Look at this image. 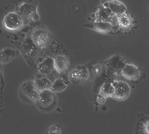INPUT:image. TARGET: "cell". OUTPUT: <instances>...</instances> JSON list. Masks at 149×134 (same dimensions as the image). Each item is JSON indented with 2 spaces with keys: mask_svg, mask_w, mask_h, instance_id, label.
<instances>
[{
  "mask_svg": "<svg viewBox=\"0 0 149 134\" xmlns=\"http://www.w3.org/2000/svg\"><path fill=\"white\" fill-rule=\"evenodd\" d=\"M29 41V40H26L22 44V49L25 55L29 58H31L33 56L34 52L35 50L33 43Z\"/></svg>",
  "mask_w": 149,
  "mask_h": 134,
  "instance_id": "16",
  "label": "cell"
},
{
  "mask_svg": "<svg viewBox=\"0 0 149 134\" xmlns=\"http://www.w3.org/2000/svg\"><path fill=\"white\" fill-rule=\"evenodd\" d=\"M37 5L35 3L22 2L18 5L16 12L26 21H37L39 16L37 11Z\"/></svg>",
  "mask_w": 149,
  "mask_h": 134,
  "instance_id": "1",
  "label": "cell"
},
{
  "mask_svg": "<svg viewBox=\"0 0 149 134\" xmlns=\"http://www.w3.org/2000/svg\"><path fill=\"white\" fill-rule=\"evenodd\" d=\"M122 73L125 77L130 80L136 79L139 77V70L133 65L126 64L122 71Z\"/></svg>",
  "mask_w": 149,
  "mask_h": 134,
  "instance_id": "9",
  "label": "cell"
},
{
  "mask_svg": "<svg viewBox=\"0 0 149 134\" xmlns=\"http://www.w3.org/2000/svg\"><path fill=\"white\" fill-rule=\"evenodd\" d=\"M145 129L146 133L149 134V122L145 125Z\"/></svg>",
  "mask_w": 149,
  "mask_h": 134,
  "instance_id": "23",
  "label": "cell"
},
{
  "mask_svg": "<svg viewBox=\"0 0 149 134\" xmlns=\"http://www.w3.org/2000/svg\"><path fill=\"white\" fill-rule=\"evenodd\" d=\"M39 102L42 106H47L51 104L54 100L53 93L49 89L40 91L39 93Z\"/></svg>",
  "mask_w": 149,
  "mask_h": 134,
  "instance_id": "12",
  "label": "cell"
},
{
  "mask_svg": "<svg viewBox=\"0 0 149 134\" xmlns=\"http://www.w3.org/2000/svg\"><path fill=\"white\" fill-rule=\"evenodd\" d=\"M84 26L98 32L104 34L109 33L114 28L111 24L103 22H94L92 24H86Z\"/></svg>",
  "mask_w": 149,
  "mask_h": 134,
  "instance_id": "8",
  "label": "cell"
},
{
  "mask_svg": "<svg viewBox=\"0 0 149 134\" xmlns=\"http://www.w3.org/2000/svg\"><path fill=\"white\" fill-rule=\"evenodd\" d=\"M31 36L33 43L38 47H45L49 43L50 37L49 33L44 29H38L34 31Z\"/></svg>",
  "mask_w": 149,
  "mask_h": 134,
  "instance_id": "3",
  "label": "cell"
},
{
  "mask_svg": "<svg viewBox=\"0 0 149 134\" xmlns=\"http://www.w3.org/2000/svg\"><path fill=\"white\" fill-rule=\"evenodd\" d=\"M3 25L6 29L15 31L21 29L24 24V20L16 12L8 13L4 17Z\"/></svg>",
  "mask_w": 149,
  "mask_h": 134,
  "instance_id": "2",
  "label": "cell"
},
{
  "mask_svg": "<svg viewBox=\"0 0 149 134\" xmlns=\"http://www.w3.org/2000/svg\"><path fill=\"white\" fill-rule=\"evenodd\" d=\"M107 4V6H105L109 8L113 14L117 16L127 13L125 6L118 2L111 1Z\"/></svg>",
  "mask_w": 149,
  "mask_h": 134,
  "instance_id": "14",
  "label": "cell"
},
{
  "mask_svg": "<svg viewBox=\"0 0 149 134\" xmlns=\"http://www.w3.org/2000/svg\"><path fill=\"white\" fill-rule=\"evenodd\" d=\"M22 89L25 95L31 100L36 101L39 100V93L38 92L34 84L25 82L23 84Z\"/></svg>",
  "mask_w": 149,
  "mask_h": 134,
  "instance_id": "7",
  "label": "cell"
},
{
  "mask_svg": "<svg viewBox=\"0 0 149 134\" xmlns=\"http://www.w3.org/2000/svg\"><path fill=\"white\" fill-rule=\"evenodd\" d=\"M116 21L119 27L124 30L131 28L134 23L132 18L127 13L117 16Z\"/></svg>",
  "mask_w": 149,
  "mask_h": 134,
  "instance_id": "10",
  "label": "cell"
},
{
  "mask_svg": "<svg viewBox=\"0 0 149 134\" xmlns=\"http://www.w3.org/2000/svg\"><path fill=\"white\" fill-rule=\"evenodd\" d=\"M1 64H8L14 59L16 55V51L10 48L3 49L1 52Z\"/></svg>",
  "mask_w": 149,
  "mask_h": 134,
  "instance_id": "13",
  "label": "cell"
},
{
  "mask_svg": "<svg viewBox=\"0 0 149 134\" xmlns=\"http://www.w3.org/2000/svg\"><path fill=\"white\" fill-rule=\"evenodd\" d=\"M55 68L60 73L65 72L68 68L69 62L66 57L58 55L54 59Z\"/></svg>",
  "mask_w": 149,
  "mask_h": 134,
  "instance_id": "11",
  "label": "cell"
},
{
  "mask_svg": "<svg viewBox=\"0 0 149 134\" xmlns=\"http://www.w3.org/2000/svg\"><path fill=\"white\" fill-rule=\"evenodd\" d=\"M55 68L54 59L50 57L45 58L38 66V71L43 75L50 74Z\"/></svg>",
  "mask_w": 149,
  "mask_h": 134,
  "instance_id": "6",
  "label": "cell"
},
{
  "mask_svg": "<svg viewBox=\"0 0 149 134\" xmlns=\"http://www.w3.org/2000/svg\"><path fill=\"white\" fill-rule=\"evenodd\" d=\"M49 132L51 134H59L60 133V130L57 127L52 126L49 129Z\"/></svg>",
  "mask_w": 149,
  "mask_h": 134,
  "instance_id": "20",
  "label": "cell"
},
{
  "mask_svg": "<svg viewBox=\"0 0 149 134\" xmlns=\"http://www.w3.org/2000/svg\"><path fill=\"white\" fill-rule=\"evenodd\" d=\"M97 13V21L94 22H103L111 23L114 14L111 9L104 5L101 7Z\"/></svg>",
  "mask_w": 149,
  "mask_h": 134,
  "instance_id": "5",
  "label": "cell"
},
{
  "mask_svg": "<svg viewBox=\"0 0 149 134\" xmlns=\"http://www.w3.org/2000/svg\"><path fill=\"white\" fill-rule=\"evenodd\" d=\"M34 84L37 89L40 91L49 89L51 88L52 85L50 80L46 77H42L36 80Z\"/></svg>",
  "mask_w": 149,
  "mask_h": 134,
  "instance_id": "15",
  "label": "cell"
},
{
  "mask_svg": "<svg viewBox=\"0 0 149 134\" xmlns=\"http://www.w3.org/2000/svg\"><path fill=\"white\" fill-rule=\"evenodd\" d=\"M112 84L114 88L113 97L122 100L126 99L129 96L131 89L127 83L123 81H115Z\"/></svg>",
  "mask_w": 149,
  "mask_h": 134,
  "instance_id": "4",
  "label": "cell"
},
{
  "mask_svg": "<svg viewBox=\"0 0 149 134\" xmlns=\"http://www.w3.org/2000/svg\"><path fill=\"white\" fill-rule=\"evenodd\" d=\"M83 73L82 71L77 69L72 70L70 73V77L73 80H78L82 78Z\"/></svg>",
  "mask_w": 149,
  "mask_h": 134,
  "instance_id": "19",
  "label": "cell"
},
{
  "mask_svg": "<svg viewBox=\"0 0 149 134\" xmlns=\"http://www.w3.org/2000/svg\"><path fill=\"white\" fill-rule=\"evenodd\" d=\"M100 97L98 98V102L100 103H103L105 101V97L100 95Z\"/></svg>",
  "mask_w": 149,
  "mask_h": 134,
  "instance_id": "21",
  "label": "cell"
},
{
  "mask_svg": "<svg viewBox=\"0 0 149 134\" xmlns=\"http://www.w3.org/2000/svg\"><path fill=\"white\" fill-rule=\"evenodd\" d=\"M114 88L112 83H106L102 87L100 95L105 98L113 97Z\"/></svg>",
  "mask_w": 149,
  "mask_h": 134,
  "instance_id": "17",
  "label": "cell"
},
{
  "mask_svg": "<svg viewBox=\"0 0 149 134\" xmlns=\"http://www.w3.org/2000/svg\"><path fill=\"white\" fill-rule=\"evenodd\" d=\"M66 88V85L61 79H58L55 80L52 84L51 89L54 91L60 92L65 90Z\"/></svg>",
  "mask_w": 149,
  "mask_h": 134,
  "instance_id": "18",
  "label": "cell"
},
{
  "mask_svg": "<svg viewBox=\"0 0 149 134\" xmlns=\"http://www.w3.org/2000/svg\"><path fill=\"white\" fill-rule=\"evenodd\" d=\"M100 68L99 66H96L94 68V72L96 74H98L100 71Z\"/></svg>",
  "mask_w": 149,
  "mask_h": 134,
  "instance_id": "22",
  "label": "cell"
}]
</instances>
